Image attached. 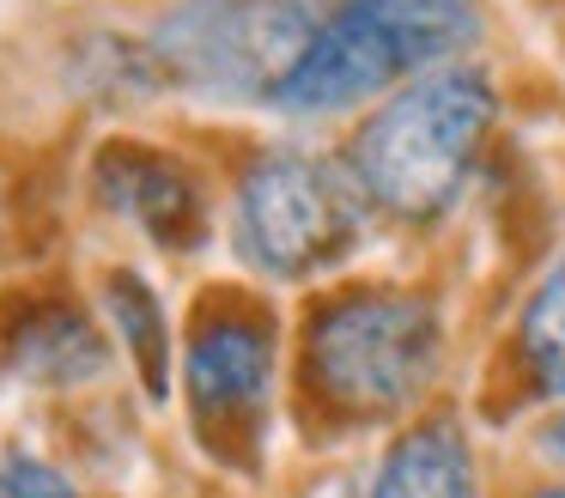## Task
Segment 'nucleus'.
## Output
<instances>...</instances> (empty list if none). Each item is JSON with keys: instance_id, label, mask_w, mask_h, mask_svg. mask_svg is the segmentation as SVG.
I'll return each instance as SVG.
<instances>
[{"instance_id": "f257e3e1", "label": "nucleus", "mask_w": 565, "mask_h": 498, "mask_svg": "<svg viewBox=\"0 0 565 498\" xmlns=\"http://www.w3.org/2000/svg\"><path fill=\"white\" fill-rule=\"evenodd\" d=\"M492 85L480 67H431L395 92L353 140V189L395 219H431L468 182L492 128Z\"/></svg>"}, {"instance_id": "f03ea898", "label": "nucleus", "mask_w": 565, "mask_h": 498, "mask_svg": "<svg viewBox=\"0 0 565 498\" xmlns=\"http://www.w3.org/2000/svg\"><path fill=\"white\" fill-rule=\"evenodd\" d=\"M475 24V0H334L268 104L286 116L353 109L407 73L456 55Z\"/></svg>"}, {"instance_id": "7ed1b4c3", "label": "nucleus", "mask_w": 565, "mask_h": 498, "mask_svg": "<svg viewBox=\"0 0 565 498\" xmlns=\"http://www.w3.org/2000/svg\"><path fill=\"white\" fill-rule=\"evenodd\" d=\"M438 316L402 292H359L317 316L310 328V371L329 401L353 413H395L438 371Z\"/></svg>"}, {"instance_id": "20e7f679", "label": "nucleus", "mask_w": 565, "mask_h": 498, "mask_svg": "<svg viewBox=\"0 0 565 498\" xmlns=\"http://www.w3.org/2000/svg\"><path fill=\"white\" fill-rule=\"evenodd\" d=\"M322 24V0H189L152 55L164 73L213 97H274Z\"/></svg>"}, {"instance_id": "39448f33", "label": "nucleus", "mask_w": 565, "mask_h": 498, "mask_svg": "<svg viewBox=\"0 0 565 498\" xmlns=\"http://www.w3.org/2000/svg\"><path fill=\"white\" fill-rule=\"evenodd\" d=\"M359 231V189H347L341 170L317 158L274 152L256 158L237 182L232 237L249 267L274 279H298L310 267H329Z\"/></svg>"}, {"instance_id": "423d86ee", "label": "nucleus", "mask_w": 565, "mask_h": 498, "mask_svg": "<svg viewBox=\"0 0 565 498\" xmlns=\"http://www.w3.org/2000/svg\"><path fill=\"white\" fill-rule=\"evenodd\" d=\"M189 401H195V420L213 437L249 432L268 407V383H274V335L268 322L244 310H213L195 322L189 335Z\"/></svg>"}, {"instance_id": "0eeeda50", "label": "nucleus", "mask_w": 565, "mask_h": 498, "mask_svg": "<svg viewBox=\"0 0 565 498\" xmlns=\"http://www.w3.org/2000/svg\"><path fill=\"white\" fill-rule=\"evenodd\" d=\"M92 182L110 213L135 219L147 237L171 243V250H195L207 237V206H201L195 182L152 146H104Z\"/></svg>"}, {"instance_id": "6e6552de", "label": "nucleus", "mask_w": 565, "mask_h": 498, "mask_svg": "<svg viewBox=\"0 0 565 498\" xmlns=\"http://www.w3.org/2000/svg\"><path fill=\"white\" fill-rule=\"evenodd\" d=\"M7 364H13L25 383L67 389V383H92V377L110 364V347H104V335L79 310L43 304V310H25L13 322V335H7Z\"/></svg>"}, {"instance_id": "1a4fd4ad", "label": "nucleus", "mask_w": 565, "mask_h": 498, "mask_svg": "<svg viewBox=\"0 0 565 498\" xmlns=\"http://www.w3.org/2000/svg\"><path fill=\"white\" fill-rule=\"evenodd\" d=\"M371 498H475V462H468L456 425H419L390 449Z\"/></svg>"}, {"instance_id": "9d476101", "label": "nucleus", "mask_w": 565, "mask_h": 498, "mask_svg": "<svg viewBox=\"0 0 565 498\" xmlns=\"http://www.w3.org/2000/svg\"><path fill=\"white\" fill-rule=\"evenodd\" d=\"M104 298H110L116 335H122V347L135 352L147 389L164 395V383H171V328H164V304L152 298V286L140 274H110L104 279Z\"/></svg>"}, {"instance_id": "9b49d317", "label": "nucleus", "mask_w": 565, "mask_h": 498, "mask_svg": "<svg viewBox=\"0 0 565 498\" xmlns=\"http://www.w3.org/2000/svg\"><path fill=\"white\" fill-rule=\"evenodd\" d=\"M523 359L547 395H565V262L541 279L523 310Z\"/></svg>"}, {"instance_id": "f8f14e48", "label": "nucleus", "mask_w": 565, "mask_h": 498, "mask_svg": "<svg viewBox=\"0 0 565 498\" xmlns=\"http://www.w3.org/2000/svg\"><path fill=\"white\" fill-rule=\"evenodd\" d=\"M0 498H79L67 474H55L38 456H7L0 462Z\"/></svg>"}, {"instance_id": "ddd939ff", "label": "nucleus", "mask_w": 565, "mask_h": 498, "mask_svg": "<svg viewBox=\"0 0 565 498\" xmlns=\"http://www.w3.org/2000/svg\"><path fill=\"white\" fill-rule=\"evenodd\" d=\"M547 449H553V456H565V413L547 425Z\"/></svg>"}, {"instance_id": "4468645a", "label": "nucleus", "mask_w": 565, "mask_h": 498, "mask_svg": "<svg viewBox=\"0 0 565 498\" xmlns=\"http://www.w3.org/2000/svg\"><path fill=\"white\" fill-rule=\"evenodd\" d=\"M553 498H565V492H553Z\"/></svg>"}]
</instances>
